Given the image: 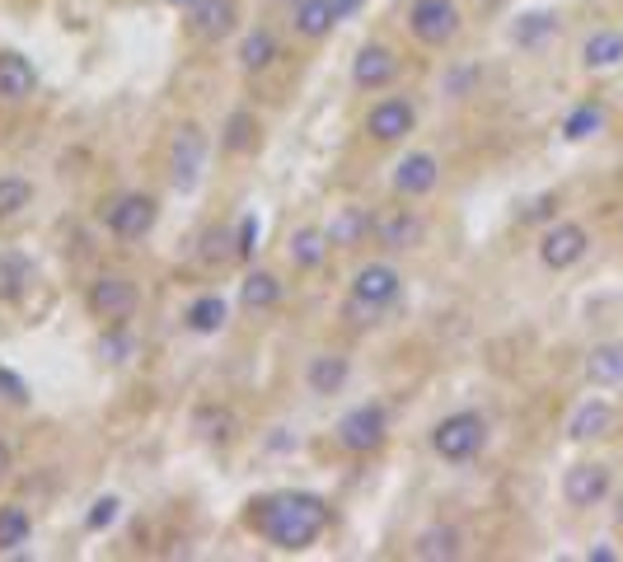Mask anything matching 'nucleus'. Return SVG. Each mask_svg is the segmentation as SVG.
I'll return each mask as SVG.
<instances>
[{"label": "nucleus", "instance_id": "7c9ffc66", "mask_svg": "<svg viewBox=\"0 0 623 562\" xmlns=\"http://www.w3.org/2000/svg\"><path fill=\"white\" fill-rule=\"evenodd\" d=\"M553 28H558L553 14H525V20H521L516 28H511V38H516L521 47H539L543 38L553 34Z\"/></svg>", "mask_w": 623, "mask_h": 562}, {"label": "nucleus", "instance_id": "6ab92c4d", "mask_svg": "<svg viewBox=\"0 0 623 562\" xmlns=\"http://www.w3.org/2000/svg\"><path fill=\"white\" fill-rule=\"evenodd\" d=\"M614 427V408L604 399H586L582 408L572 413V422H567V436L572 441H596V436H604Z\"/></svg>", "mask_w": 623, "mask_h": 562}, {"label": "nucleus", "instance_id": "f8f14e48", "mask_svg": "<svg viewBox=\"0 0 623 562\" xmlns=\"http://www.w3.org/2000/svg\"><path fill=\"white\" fill-rule=\"evenodd\" d=\"M436 183H441V160L427 155V150L403 155L399 169H394V193L399 197H427Z\"/></svg>", "mask_w": 623, "mask_h": 562}, {"label": "nucleus", "instance_id": "20e7f679", "mask_svg": "<svg viewBox=\"0 0 623 562\" xmlns=\"http://www.w3.org/2000/svg\"><path fill=\"white\" fill-rule=\"evenodd\" d=\"M384 436H389V413L380 408V403H362V408H352L338 422V441H342V450H352V455L380 450Z\"/></svg>", "mask_w": 623, "mask_h": 562}, {"label": "nucleus", "instance_id": "473e14b6", "mask_svg": "<svg viewBox=\"0 0 623 562\" xmlns=\"http://www.w3.org/2000/svg\"><path fill=\"white\" fill-rule=\"evenodd\" d=\"M258 146V132H254V118L235 113L230 118V136H225V150H254Z\"/></svg>", "mask_w": 623, "mask_h": 562}, {"label": "nucleus", "instance_id": "c9c22d12", "mask_svg": "<svg viewBox=\"0 0 623 562\" xmlns=\"http://www.w3.org/2000/svg\"><path fill=\"white\" fill-rule=\"evenodd\" d=\"M0 399H10V403H28V384H24L14 370H5V366H0Z\"/></svg>", "mask_w": 623, "mask_h": 562}, {"label": "nucleus", "instance_id": "a19ab883", "mask_svg": "<svg viewBox=\"0 0 623 562\" xmlns=\"http://www.w3.org/2000/svg\"><path fill=\"white\" fill-rule=\"evenodd\" d=\"M619 525H623V497H619Z\"/></svg>", "mask_w": 623, "mask_h": 562}, {"label": "nucleus", "instance_id": "cd10ccee", "mask_svg": "<svg viewBox=\"0 0 623 562\" xmlns=\"http://www.w3.org/2000/svg\"><path fill=\"white\" fill-rule=\"evenodd\" d=\"M417 558H427V562H441V558H460V529L455 525H436L427 529L423 539H417Z\"/></svg>", "mask_w": 623, "mask_h": 562}, {"label": "nucleus", "instance_id": "a211bd4d", "mask_svg": "<svg viewBox=\"0 0 623 562\" xmlns=\"http://www.w3.org/2000/svg\"><path fill=\"white\" fill-rule=\"evenodd\" d=\"M370 225H376V216H370L366 207H342L323 234H329L333 248H356V244H362L366 234H370Z\"/></svg>", "mask_w": 623, "mask_h": 562}, {"label": "nucleus", "instance_id": "a878e982", "mask_svg": "<svg viewBox=\"0 0 623 562\" xmlns=\"http://www.w3.org/2000/svg\"><path fill=\"white\" fill-rule=\"evenodd\" d=\"M230 319V305L221 301V295H197V301L188 305V328L193 333H221Z\"/></svg>", "mask_w": 623, "mask_h": 562}, {"label": "nucleus", "instance_id": "f704fd0d", "mask_svg": "<svg viewBox=\"0 0 623 562\" xmlns=\"http://www.w3.org/2000/svg\"><path fill=\"white\" fill-rule=\"evenodd\" d=\"M258 234H262V225H258V216L248 211L244 221H240V234H235V254H240V258H248V254L258 248Z\"/></svg>", "mask_w": 623, "mask_h": 562}, {"label": "nucleus", "instance_id": "39448f33", "mask_svg": "<svg viewBox=\"0 0 623 562\" xmlns=\"http://www.w3.org/2000/svg\"><path fill=\"white\" fill-rule=\"evenodd\" d=\"M201 164H207V136L188 122V127H179L174 146H169V183H174L179 193H193L201 179Z\"/></svg>", "mask_w": 623, "mask_h": 562}, {"label": "nucleus", "instance_id": "58836bf2", "mask_svg": "<svg viewBox=\"0 0 623 562\" xmlns=\"http://www.w3.org/2000/svg\"><path fill=\"white\" fill-rule=\"evenodd\" d=\"M338 5H342V20H347V14H352L356 5H362V0H338Z\"/></svg>", "mask_w": 623, "mask_h": 562}, {"label": "nucleus", "instance_id": "bb28decb", "mask_svg": "<svg viewBox=\"0 0 623 562\" xmlns=\"http://www.w3.org/2000/svg\"><path fill=\"white\" fill-rule=\"evenodd\" d=\"M277 61V38L268 34V28H254L244 42H240V66L244 71H268Z\"/></svg>", "mask_w": 623, "mask_h": 562}, {"label": "nucleus", "instance_id": "2eb2a0df", "mask_svg": "<svg viewBox=\"0 0 623 562\" xmlns=\"http://www.w3.org/2000/svg\"><path fill=\"white\" fill-rule=\"evenodd\" d=\"M188 28L197 42H221L235 28V0H197L188 10Z\"/></svg>", "mask_w": 623, "mask_h": 562}, {"label": "nucleus", "instance_id": "ea45409f", "mask_svg": "<svg viewBox=\"0 0 623 562\" xmlns=\"http://www.w3.org/2000/svg\"><path fill=\"white\" fill-rule=\"evenodd\" d=\"M169 5H179V10H193V5H197V0H169Z\"/></svg>", "mask_w": 623, "mask_h": 562}, {"label": "nucleus", "instance_id": "c756f323", "mask_svg": "<svg viewBox=\"0 0 623 562\" xmlns=\"http://www.w3.org/2000/svg\"><path fill=\"white\" fill-rule=\"evenodd\" d=\"M28 201H34V187H28L24 179H0V221L20 216Z\"/></svg>", "mask_w": 623, "mask_h": 562}, {"label": "nucleus", "instance_id": "c85d7f7f", "mask_svg": "<svg viewBox=\"0 0 623 562\" xmlns=\"http://www.w3.org/2000/svg\"><path fill=\"white\" fill-rule=\"evenodd\" d=\"M604 127V108L600 103H582V108H572L567 122H563V136L567 140H586V136H596Z\"/></svg>", "mask_w": 623, "mask_h": 562}, {"label": "nucleus", "instance_id": "7ed1b4c3", "mask_svg": "<svg viewBox=\"0 0 623 562\" xmlns=\"http://www.w3.org/2000/svg\"><path fill=\"white\" fill-rule=\"evenodd\" d=\"M408 28L423 47H450L460 38V5L455 0H413Z\"/></svg>", "mask_w": 623, "mask_h": 562}, {"label": "nucleus", "instance_id": "4be33fe9", "mask_svg": "<svg viewBox=\"0 0 623 562\" xmlns=\"http://www.w3.org/2000/svg\"><path fill=\"white\" fill-rule=\"evenodd\" d=\"M329 248H333V244H329V234L315 230V225H305V230H295V234H291L286 254H291V262H295L301 272H315L319 262L329 258Z\"/></svg>", "mask_w": 623, "mask_h": 562}, {"label": "nucleus", "instance_id": "f03ea898", "mask_svg": "<svg viewBox=\"0 0 623 562\" xmlns=\"http://www.w3.org/2000/svg\"><path fill=\"white\" fill-rule=\"evenodd\" d=\"M482 445H488V422L478 413H450L436 422V431H431V450L445 464H469Z\"/></svg>", "mask_w": 623, "mask_h": 562}, {"label": "nucleus", "instance_id": "4468645a", "mask_svg": "<svg viewBox=\"0 0 623 562\" xmlns=\"http://www.w3.org/2000/svg\"><path fill=\"white\" fill-rule=\"evenodd\" d=\"M376 240L384 244V248H413V244H423V234H427V221L417 211H408V207H394V211H384V216H376Z\"/></svg>", "mask_w": 623, "mask_h": 562}, {"label": "nucleus", "instance_id": "1a4fd4ad", "mask_svg": "<svg viewBox=\"0 0 623 562\" xmlns=\"http://www.w3.org/2000/svg\"><path fill=\"white\" fill-rule=\"evenodd\" d=\"M399 291H403V277H399L394 262H366V268L352 277V295L356 301H366V305H376V309L394 305Z\"/></svg>", "mask_w": 623, "mask_h": 562}, {"label": "nucleus", "instance_id": "f3484780", "mask_svg": "<svg viewBox=\"0 0 623 562\" xmlns=\"http://www.w3.org/2000/svg\"><path fill=\"white\" fill-rule=\"evenodd\" d=\"M38 89V71L28 66L20 52H0V99L5 103H24Z\"/></svg>", "mask_w": 623, "mask_h": 562}, {"label": "nucleus", "instance_id": "0eeeda50", "mask_svg": "<svg viewBox=\"0 0 623 562\" xmlns=\"http://www.w3.org/2000/svg\"><path fill=\"white\" fill-rule=\"evenodd\" d=\"M103 221L118 240H146V234L155 230V221H160V201H155L150 193H127V197H118L113 207H108Z\"/></svg>", "mask_w": 623, "mask_h": 562}, {"label": "nucleus", "instance_id": "ddd939ff", "mask_svg": "<svg viewBox=\"0 0 623 562\" xmlns=\"http://www.w3.org/2000/svg\"><path fill=\"white\" fill-rule=\"evenodd\" d=\"M563 497L582 511L604 502V497H610V468L604 464H572L567 478H563Z\"/></svg>", "mask_w": 623, "mask_h": 562}, {"label": "nucleus", "instance_id": "72a5a7b5", "mask_svg": "<svg viewBox=\"0 0 623 562\" xmlns=\"http://www.w3.org/2000/svg\"><path fill=\"white\" fill-rule=\"evenodd\" d=\"M118 511H122V502H118V497H99V502H95V506H89V515H85V525H89V529H108V525H113V521H118Z\"/></svg>", "mask_w": 623, "mask_h": 562}, {"label": "nucleus", "instance_id": "2f4dec72", "mask_svg": "<svg viewBox=\"0 0 623 562\" xmlns=\"http://www.w3.org/2000/svg\"><path fill=\"white\" fill-rule=\"evenodd\" d=\"M24 281H28V262L24 258H14V254L0 258V295H20Z\"/></svg>", "mask_w": 623, "mask_h": 562}, {"label": "nucleus", "instance_id": "4c0bfd02", "mask_svg": "<svg viewBox=\"0 0 623 562\" xmlns=\"http://www.w3.org/2000/svg\"><path fill=\"white\" fill-rule=\"evenodd\" d=\"M619 553L614 549H590V562H614Z\"/></svg>", "mask_w": 623, "mask_h": 562}, {"label": "nucleus", "instance_id": "9d476101", "mask_svg": "<svg viewBox=\"0 0 623 562\" xmlns=\"http://www.w3.org/2000/svg\"><path fill=\"white\" fill-rule=\"evenodd\" d=\"M413 127H417V108H413L408 99H394V94H389V99H380V103L366 113V132L376 136V140H384V146L403 140Z\"/></svg>", "mask_w": 623, "mask_h": 562}, {"label": "nucleus", "instance_id": "393cba45", "mask_svg": "<svg viewBox=\"0 0 623 562\" xmlns=\"http://www.w3.org/2000/svg\"><path fill=\"white\" fill-rule=\"evenodd\" d=\"M34 535V521H28V511L20 502H5L0 506V553H14L20 543H28Z\"/></svg>", "mask_w": 623, "mask_h": 562}, {"label": "nucleus", "instance_id": "dca6fc26", "mask_svg": "<svg viewBox=\"0 0 623 562\" xmlns=\"http://www.w3.org/2000/svg\"><path fill=\"white\" fill-rule=\"evenodd\" d=\"M338 20H342V5H338V0H295V10H291V28H295L301 38H309V42L329 38Z\"/></svg>", "mask_w": 623, "mask_h": 562}, {"label": "nucleus", "instance_id": "6e6552de", "mask_svg": "<svg viewBox=\"0 0 623 562\" xmlns=\"http://www.w3.org/2000/svg\"><path fill=\"white\" fill-rule=\"evenodd\" d=\"M586 230L576 225V221H558L553 230H543V240H539V258H543V268H553V272H567L576 268V262L586 258Z\"/></svg>", "mask_w": 623, "mask_h": 562}, {"label": "nucleus", "instance_id": "aec40b11", "mask_svg": "<svg viewBox=\"0 0 623 562\" xmlns=\"http://www.w3.org/2000/svg\"><path fill=\"white\" fill-rule=\"evenodd\" d=\"M347 375H352V366H347V356H338V352H323V356H315L309 362V370H305V380H309V389L315 394H338L342 384H347Z\"/></svg>", "mask_w": 623, "mask_h": 562}, {"label": "nucleus", "instance_id": "423d86ee", "mask_svg": "<svg viewBox=\"0 0 623 562\" xmlns=\"http://www.w3.org/2000/svg\"><path fill=\"white\" fill-rule=\"evenodd\" d=\"M136 305H142V291H136V281L122 277V272H108V277H99L95 286H89V309H95L99 319H108V323L132 319Z\"/></svg>", "mask_w": 623, "mask_h": 562}, {"label": "nucleus", "instance_id": "f257e3e1", "mask_svg": "<svg viewBox=\"0 0 623 562\" xmlns=\"http://www.w3.org/2000/svg\"><path fill=\"white\" fill-rule=\"evenodd\" d=\"M254 525L268 543L295 553V549H309V543L329 529V502L315 497V492H282V497L258 502Z\"/></svg>", "mask_w": 623, "mask_h": 562}, {"label": "nucleus", "instance_id": "412c9836", "mask_svg": "<svg viewBox=\"0 0 623 562\" xmlns=\"http://www.w3.org/2000/svg\"><path fill=\"white\" fill-rule=\"evenodd\" d=\"M586 380L600 389L623 384V342H600V347L586 356Z\"/></svg>", "mask_w": 623, "mask_h": 562}, {"label": "nucleus", "instance_id": "5701e85b", "mask_svg": "<svg viewBox=\"0 0 623 562\" xmlns=\"http://www.w3.org/2000/svg\"><path fill=\"white\" fill-rule=\"evenodd\" d=\"M582 61H586V71H614L623 61V34H614V28L590 34L582 47Z\"/></svg>", "mask_w": 623, "mask_h": 562}, {"label": "nucleus", "instance_id": "b1692460", "mask_svg": "<svg viewBox=\"0 0 623 562\" xmlns=\"http://www.w3.org/2000/svg\"><path fill=\"white\" fill-rule=\"evenodd\" d=\"M277 301H282V281H277L272 272H248L244 277V286H240V305L244 309H272Z\"/></svg>", "mask_w": 623, "mask_h": 562}, {"label": "nucleus", "instance_id": "e433bc0d", "mask_svg": "<svg viewBox=\"0 0 623 562\" xmlns=\"http://www.w3.org/2000/svg\"><path fill=\"white\" fill-rule=\"evenodd\" d=\"M10 468H14V450H10L5 441H0V478H5V474H10Z\"/></svg>", "mask_w": 623, "mask_h": 562}, {"label": "nucleus", "instance_id": "9b49d317", "mask_svg": "<svg viewBox=\"0 0 623 562\" xmlns=\"http://www.w3.org/2000/svg\"><path fill=\"white\" fill-rule=\"evenodd\" d=\"M394 75H399V57L380 42H366L352 61V85L356 89H384V85H394Z\"/></svg>", "mask_w": 623, "mask_h": 562}]
</instances>
